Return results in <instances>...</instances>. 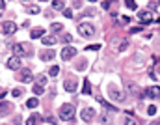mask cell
<instances>
[{
	"instance_id": "6da1fadb",
	"label": "cell",
	"mask_w": 160,
	"mask_h": 125,
	"mask_svg": "<svg viewBox=\"0 0 160 125\" xmlns=\"http://www.w3.org/2000/svg\"><path fill=\"white\" fill-rule=\"evenodd\" d=\"M60 118H62V122H73V118H75V105L63 103L62 108H60Z\"/></svg>"
},
{
	"instance_id": "7a4b0ae2",
	"label": "cell",
	"mask_w": 160,
	"mask_h": 125,
	"mask_svg": "<svg viewBox=\"0 0 160 125\" xmlns=\"http://www.w3.org/2000/svg\"><path fill=\"white\" fill-rule=\"evenodd\" d=\"M78 34L82 37H93L95 36V26L89 24V22H80L78 24Z\"/></svg>"
},
{
	"instance_id": "3957f363",
	"label": "cell",
	"mask_w": 160,
	"mask_h": 125,
	"mask_svg": "<svg viewBox=\"0 0 160 125\" xmlns=\"http://www.w3.org/2000/svg\"><path fill=\"white\" fill-rule=\"evenodd\" d=\"M6 65H7V69H11V71H19L21 67H22V62H21V56H11L7 62H6Z\"/></svg>"
},
{
	"instance_id": "277c9868",
	"label": "cell",
	"mask_w": 160,
	"mask_h": 125,
	"mask_svg": "<svg viewBox=\"0 0 160 125\" xmlns=\"http://www.w3.org/2000/svg\"><path fill=\"white\" fill-rule=\"evenodd\" d=\"M60 56H62V60H65V62H67V60H71V58H75V56H76V49H75V47H71V45H69V47H63V49H62V52H60Z\"/></svg>"
},
{
	"instance_id": "5b68a950",
	"label": "cell",
	"mask_w": 160,
	"mask_h": 125,
	"mask_svg": "<svg viewBox=\"0 0 160 125\" xmlns=\"http://www.w3.org/2000/svg\"><path fill=\"white\" fill-rule=\"evenodd\" d=\"M108 95H110L114 101H123V99H125V94H123L119 88H116V86H110V88H108Z\"/></svg>"
},
{
	"instance_id": "8992f818",
	"label": "cell",
	"mask_w": 160,
	"mask_h": 125,
	"mask_svg": "<svg viewBox=\"0 0 160 125\" xmlns=\"http://www.w3.org/2000/svg\"><path fill=\"white\" fill-rule=\"evenodd\" d=\"M95 116H97V112H95V110H93L91 107H88V108H84V110L80 112V118H82V122H84V123L91 122V120H93Z\"/></svg>"
},
{
	"instance_id": "52a82bcc",
	"label": "cell",
	"mask_w": 160,
	"mask_h": 125,
	"mask_svg": "<svg viewBox=\"0 0 160 125\" xmlns=\"http://www.w3.org/2000/svg\"><path fill=\"white\" fill-rule=\"evenodd\" d=\"M15 30H17V24H15L13 21H6V22H2V32H4L6 36L13 34Z\"/></svg>"
},
{
	"instance_id": "ba28073f",
	"label": "cell",
	"mask_w": 160,
	"mask_h": 125,
	"mask_svg": "<svg viewBox=\"0 0 160 125\" xmlns=\"http://www.w3.org/2000/svg\"><path fill=\"white\" fill-rule=\"evenodd\" d=\"M11 52H13L15 56H21V58H22V56L26 54V49H24L22 43H13V45H11Z\"/></svg>"
},
{
	"instance_id": "9c48e42d",
	"label": "cell",
	"mask_w": 160,
	"mask_h": 125,
	"mask_svg": "<svg viewBox=\"0 0 160 125\" xmlns=\"http://www.w3.org/2000/svg\"><path fill=\"white\" fill-rule=\"evenodd\" d=\"M142 95H145V97H155V99H158L160 97V86H151V88H147Z\"/></svg>"
},
{
	"instance_id": "30bf717a",
	"label": "cell",
	"mask_w": 160,
	"mask_h": 125,
	"mask_svg": "<svg viewBox=\"0 0 160 125\" xmlns=\"http://www.w3.org/2000/svg\"><path fill=\"white\" fill-rule=\"evenodd\" d=\"M39 58H41L43 62H50L52 58H56V52H54L52 49H48V50H41V52H39Z\"/></svg>"
},
{
	"instance_id": "8fae6325",
	"label": "cell",
	"mask_w": 160,
	"mask_h": 125,
	"mask_svg": "<svg viewBox=\"0 0 160 125\" xmlns=\"http://www.w3.org/2000/svg\"><path fill=\"white\" fill-rule=\"evenodd\" d=\"M19 79H21L22 82H32V80H34V75H32V71H30V69H21Z\"/></svg>"
},
{
	"instance_id": "7c38bea8",
	"label": "cell",
	"mask_w": 160,
	"mask_h": 125,
	"mask_svg": "<svg viewBox=\"0 0 160 125\" xmlns=\"http://www.w3.org/2000/svg\"><path fill=\"white\" fill-rule=\"evenodd\" d=\"M76 84H78V82H76V79H75V77H71V79H67V80H65L63 88H65L67 92H71V94H73V92L76 90Z\"/></svg>"
},
{
	"instance_id": "4fadbf2b",
	"label": "cell",
	"mask_w": 160,
	"mask_h": 125,
	"mask_svg": "<svg viewBox=\"0 0 160 125\" xmlns=\"http://www.w3.org/2000/svg\"><path fill=\"white\" fill-rule=\"evenodd\" d=\"M41 43L47 45V47H52V45L56 43V37H54V36H43V37H41Z\"/></svg>"
},
{
	"instance_id": "5bb4252c",
	"label": "cell",
	"mask_w": 160,
	"mask_h": 125,
	"mask_svg": "<svg viewBox=\"0 0 160 125\" xmlns=\"http://www.w3.org/2000/svg\"><path fill=\"white\" fill-rule=\"evenodd\" d=\"M26 123L28 125H34V123H43V118L39 116V114H32L28 120H26Z\"/></svg>"
},
{
	"instance_id": "9a60e30c",
	"label": "cell",
	"mask_w": 160,
	"mask_h": 125,
	"mask_svg": "<svg viewBox=\"0 0 160 125\" xmlns=\"http://www.w3.org/2000/svg\"><path fill=\"white\" fill-rule=\"evenodd\" d=\"M45 36V30L43 28H34L32 32H30V37L32 39H37V37H43Z\"/></svg>"
},
{
	"instance_id": "2e32d148",
	"label": "cell",
	"mask_w": 160,
	"mask_h": 125,
	"mask_svg": "<svg viewBox=\"0 0 160 125\" xmlns=\"http://www.w3.org/2000/svg\"><path fill=\"white\" fill-rule=\"evenodd\" d=\"M138 17H140V21H145V22H151V11H140L138 13Z\"/></svg>"
},
{
	"instance_id": "e0dca14e",
	"label": "cell",
	"mask_w": 160,
	"mask_h": 125,
	"mask_svg": "<svg viewBox=\"0 0 160 125\" xmlns=\"http://www.w3.org/2000/svg\"><path fill=\"white\" fill-rule=\"evenodd\" d=\"M97 101H99V103H101V105H103V107H104V108H108V110H114V112H116V110H117V108H116V107H114V105H110V103H106V101H104V99H103V97H101V95H97Z\"/></svg>"
},
{
	"instance_id": "ac0fdd59",
	"label": "cell",
	"mask_w": 160,
	"mask_h": 125,
	"mask_svg": "<svg viewBox=\"0 0 160 125\" xmlns=\"http://www.w3.org/2000/svg\"><path fill=\"white\" fill-rule=\"evenodd\" d=\"M9 108H11V103H0V116H6L7 112H9Z\"/></svg>"
},
{
	"instance_id": "d6986e66",
	"label": "cell",
	"mask_w": 160,
	"mask_h": 125,
	"mask_svg": "<svg viewBox=\"0 0 160 125\" xmlns=\"http://www.w3.org/2000/svg\"><path fill=\"white\" fill-rule=\"evenodd\" d=\"M26 13L37 15V13H41V9H39V6H28V7H26Z\"/></svg>"
},
{
	"instance_id": "ffe728a7",
	"label": "cell",
	"mask_w": 160,
	"mask_h": 125,
	"mask_svg": "<svg viewBox=\"0 0 160 125\" xmlns=\"http://www.w3.org/2000/svg\"><path fill=\"white\" fill-rule=\"evenodd\" d=\"M34 95H43L45 94V86H39V84H34Z\"/></svg>"
},
{
	"instance_id": "44dd1931",
	"label": "cell",
	"mask_w": 160,
	"mask_h": 125,
	"mask_svg": "<svg viewBox=\"0 0 160 125\" xmlns=\"http://www.w3.org/2000/svg\"><path fill=\"white\" fill-rule=\"evenodd\" d=\"M52 9L54 11H62L63 9V2L62 0H52Z\"/></svg>"
},
{
	"instance_id": "7402d4cb",
	"label": "cell",
	"mask_w": 160,
	"mask_h": 125,
	"mask_svg": "<svg viewBox=\"0 0 160 125\" xmlns=\"http://www.w3.org/2000/svg\"><path fill=\"white\" fill-rule=\"evenodd\" d=\"M58 75H60V67H58V65H52V67L48 69V77H54V79H56Z\"/></svg>"
},
{
	"instance_id": "603a6c76",
	"label": "cell",
	"mask_w": 160,
	"mask_h": 125,
	"mask_svg": "<svg viewBox=\"0 0 160 125\" xmlns=\"http://www.w3.org/2000/svg\"><path fill=\"white\" fill-rule=\"evenodd\" d=\"M37 105H39L37 97H32V99H28V101H26V107H28V108H35Z\"/></svg>"
},
{
	"instance_id": "cb8c5ba5",
	"label": "cell",
	"mask_w": 160,
	"mask_h": 125,
	"mask_svg": "<svg viewBox=\"0 0 160 125\" xmlns=\"http://www.w3.org/2000/svg\"><path fill=\"white\" fill-rule=\"evenodd\" d=\"M50 28H52V32H54V34H60V32L63 30V24H60V22H54Z\"/></svg>"
},
{
	"instance_id": "d4e9b609",
	"label": "cell",
	"mask_w": 160,
	"mask_h": 125,
	"mask_svg": "<svg viewBox=\"0 0 160 125\" xmlns=\"http://www.w3.org/2000/svg\"><path fill=\"white\" fill-rule=\"evenodd\" d=\"M35 84H39V86H47V77H45V75H39V77L35 79Z\"/></svg>"
},
{
	"instance_id": "484cf974",
	"label": "cell",
	"mask_w": 160,
	"mask_h": 125,
	"mask_svg": "<svg viewBox=\"0 0 160 125\" xmlns=\"http://www.w3.org/2000/svg\"><path fill=\"white\" fill-rule=\"evenodd\" d=\"M82 92H84V94H88V95L91 94V86H89V82H88V80H84V88H82Z\"/></svg>"
},
{
	"instance_id": "4316f807",
	"label": "cell",
	"mask_w": 160,
	"mask_h": 125,
	"mask_svg": "<svg viewBox=\"0 0 160 125\" xmlns=\"http://www.w3.org/2000/svg\"><path fill=\"white\" fill-rule=\"evenodd\" d=\"M125 6H127V7H129V9H136V7H138V6H136V2H134V0H125Z\"/></svg>"
},
{
	"instance_id": "83f0119b",
	"label": "cell",
	"mask_w": 160,
	"mask_h": 125,
	"mask_svg": "<svg viewBox=\"0 0 160 125\" xmlns=\"http://www.w3.org/2000/svg\"><path fill=\"white\" fill-rule=\"evenodd\" d=\"M62 11H63V17H67V19H73V9H65V7H63Z\"/></svg>"
},
{
	"instance_id": "f1b7e54d",
	"label": "cell",
	"mask_w": 160,
	"mask_h": 125,
	"mask_svg": "<svg viewBox=\"0 0 160 125\" xmlns=\"http://www.w3.org/2000/svg\"><path fill=\"white\" fill-rule=\"evenodd\" d=\"M129 92H132L134 95H138V94H140V90H138V86H136V84H130V86H129Z\"/></svg>"
},
{
	"instance_id": "f546056e",
	"label": "cell",
	"mask_w": 160,
	"mask_h": 125,
	"mask_svg": "<svg viewBox=\"0 0 160 125\" xmlns=\"http://www.w3.org/2000/svg\"><path fill=\"white\" fill-rule=\"evenodd\" d=\"M147 114H149V116H155V114H157V107H155V105H149Z\"/></svg>"
},
{
	"instance_id": "4dcf8cb0",
	"label": "cell",
	"mask_w": 160,
	"mask_h": 125,
	"mask_svg": "<svg viewBox=\"0 0 160 125\" xmlns=\"http://www.w3.org/2000/svg\"><path fill=\"white\" fill-rule=\"evenodd\" d=\"M63 41L65 43H73V36L71 34H63Z\"/></svg>"
},
{
	"instance_id": "1f68e13d",
	"label": "cell",
	"mask_w": 160,
	"mask_h": 125,
	"mask_svg": "<svg viewBox=\"0 0 160 125\" xmlns=\"http://www.w3.org/2000/svg\"><path fill=\"white\" fill-rule=\"evenodd\" d=\"M129 30H130V34H138V32H142L144 28H142V26H134V28H129Z\"/></svg>"
},
{
	"instance_id": "d6a6232c",
	"label": "cell",
	"mask_w": 160,
	"mask_h": 125,
	"mask_svg": "<svg viewBox=\"0 0 160 125\" xmlns=\"http://www.w3.org/2000/svg\"><path fill=\"white\" fill-rule=\"evenodd\" d=\"M43 122H45V123H56V120H54L52 116H47V118H43Z\"/></svg>"
},
{
	"instance_id": "836d02e7",
	"label": "cell",
	"mask_w": 160,
	"mask_h": 125,
	"mask_svg": "<svg viewBox=\"0 0 160 125\" xmlns=\"http://www.w3.org/2000/svg\"><path fill=\"white\" fill-rule=\"evenodd\" d=\"M110 6H112V2H108V0L103 2V9H110Z\"/></svg>"
},
{
	"instance_id": "e575fe53",
	"label": "cell",
	"mask_w": 160,
	"mask_h": 125,
	"mask_svg": "<svg viewBox=\"0 0 160 125\" xmlns=\"http://www.w3.org/2000/svg\"><path fill=\"white\" fill-rule=\"evenodd\" d=\"M101 49V45H89L88 47V50H99Z\"/></svg>"
},
{
	"instance_id": "d590c367",
	"label": "cell",
	"mask_w": 160,
	"mask_h": 125,
	"mask_svg": "<svg viewBox=\"0 0 160 125\" xmlns=\"http://www.w3.org/2000/svg\"><path fill=\"white\" fill-rule=\"evenodd\" d=\"M129 45H127V41H121V45H119V50H125Z\"/></svg>"
},
{
	"instance_id": "8d00e7d4",
	"label": "cell",
	"mask_w": 160,
	"mask_h": 125,
	"mask_svg": "<svg viewBox=\"0 0 160 125\" xmlns=\"http://www.w3.org/2000/svg\"><path fill=\"white\" fill-rule=\"evenodd\" d=\"M11 95H13V97H21V90H13Z\"/></svg>"
},
{
	"instance_id": "74e56055",
	"label": "cell",
	"mask_w": 160,
	"mask_h": 125,
	"mask_svg": "<svg viewBox=\"0 0 160 125\" xmlns=\"http://www.w3.org/2000/svg\"><path fill=\"white\" fill-rule=\"evenodd\" d=\"M4 7H6V4H4V0H0V15L4 13Z\"/></svg>"
},
{
	"instance_id": "f35d334b",
	"label": "cell",
	"mask_w": 160,
	"mask_h": 125,
	"mask_svg": "<svg viewBox=\"0 0 160 125\" xmlns=\"http://www.w3.org/2000/svg\"><path fill=\"white\" fill-rule=\"evenodd\" d=\"M4 95H6V92H0V99H2V97H4Z\"/></svg>"
},
{
	"instance_id": "ab89813d",
	"label": "cell",
	"mask_w": 160,
	"mask_h": 125,
	"mask_svg": "<svg viewBox=\"0 0 160 125\" xmlns=\"http://www.w3.org/2000/svg\"><path fill=\"white\" fill-rule=\"evenodd\" d=\"M88 2H97V0H88Z\"/></svg>"
},
{
	"instance_id": "60d3db41",
	"label": "cell",
	"mask_w": 160,
	"mask_h": 125,
	"mask_svg": "<svg viewBox=\"0 0 160 125\" xmlns=\"http://www.w3.org/2000/svg\"><path fill=\"white\" fill-rule=\"evenodd\" d=\"M41 2H48V0H41Z\"/></svg>"
},
{
	"instance_id": "b9f144b4",
	"label": "cell",
	"mask_w": 160,
	"mask_h": 125,
	"mask_svg": "<svg viewBox=\"0 0 160 125\" xmlns=\"http://www.w3.org/2000/svg\"><path fill=\"white\" fill-rule=\"evenodd\" d=\"M24 2H28V0H24Z\"/></svg>"
},
{
	"instance_id": "7bdbcfd3",
	"label": "cell",
	"mask_w": 160,
	"mask_h": 125,
	"mask_svg": "<svg viewBox=\"0 0 160 125\" xmlns=\"http://www.w3.org/2000/svg\"><path fill=\"white\" fill-rule=\"evenodd\" d=\"M158 4H160V0H158Z\"/></svg>"
}]
</instances>
